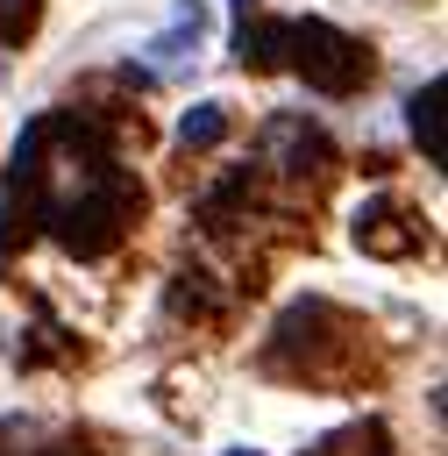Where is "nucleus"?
<instances>
[{
    "mask_svg": "<svg viewBox=\"0 0 448 456\" xmlns=\"http://www.w3.org/2000/svg\"><path fill=\"white\" fill-rule=\"evenodd\" d=\"M7 200H14L50 242H64L71 256H107V249L128 235V221L142 214L135 171L121 164L114 135H107L92 114H78V107L36 114V121L14 135Z\"/></svg>",
    "mask_w": 448,
    "mask_h": 456,
    "instance_id": "nucleus-1",
    "label": "nucleus"
},
{
    "mask_svg": "<svg viewBox=\"0 0 448 456\" xmlns=\"http://www.w3.org/2000/svg\"><path fill=\"white\" fill-rule=\"evenodd\" d=\"M284 64L313 93H356L370 78V50L334 21H284Z\"/></svg>",
    "mask_w": 448,
    "mask_h": 456,
    "instance_id": "nucleus-2",
    "label": "nucleus"
},
{
    "mask_svg": "<svg viewBox=\"0 0 448 456\" xmlns=\"http://www.w3.org/2000/svg\"><path fill=\"white\" fill-rule=\"evenodd\" d=\"M263 164L284 171V178H327L334 171V142L306 114H270L263 121Z\"/></svg>",
    "mask_w": 448,
    "mask_h": 456,
    "instance_id": "nucleus-3",
    "label": "nucleus"
},
{
    "mask_svg": "<svg viewBox=\"0 0 448 456\" xmlns=\"http://www.w3.org/2000/svg\"><path fill=\"white\" fill-rule=\"evenodd\" d=\"M356 242H363L370 256H412V249H420V221H412L405 207H391V200H370V207L356 214Z\"/></svg>",
    "mask_w": 448,
    "mask_h": 456,
    "instance_id": "nucleus-4",
    "label": "nucleus"
},
{
    "mask_svg": "<svg viewBox=\"0 0 448 456\" xmlns=\"http://www.w3.org/2000/svg\"><path fill=\"white\" fill-rule=\"evenodd\" d=\"M405 121H412V142L427 164H448V142H441V78H427L412 100H405Z\"/></svg>",
    "mask_w": 448,
    "mask_h": 456,
    "instance_id": "nucleus-5",
    "label": "nucleus"
},
{
    "mask_svg": "<svg viewBox=\"0 0 448 456\" xmlns=\"http://www.w3.org/2000/svg\"><path fill=\"white\" fill-rule=\"evenodd\" d=\"M199 28H206V7H199V0H178V14H171V28H164V36L149 43V57H156V64H171V57H185V50L199 43Z\"/></svg>",
    "mask_w": 448,
    "mask_h": 456,
    "instance_id": "nucleus-6",
    "label": "nucleus"
},
{
    "mask_svg": "<svg viewBox=\"0 0 448 456\" xmlns=\"http://www.w3.org/2000/svg\"><path fill=\"white\" fill-rule=\"evenodd\" d=\"M228 135V114H220V100H199V107H185V121H178V142L185 150H213Z\"/></svg>",
    "mask_w": 448,
    "mask_h": 456,
    "instance_id": "nucleus-7",
    "label": "nucleus"
},
{
    "mask_svg": "<svg viewBox=\"0 0 448 456\" xmlns=\"http://www.w3.org/2000/svg\"><path fill=\"white\" fill-rule=\"evenodd\" d=\"M306 456H391V449H384V428H377V420H363V428H341V435L313 442Z\"/></svg>",
    "mask_w": 448,
    "mask_h": 456,
    "instance_id": "nucleus-8",
    "label": "nucleus"
},
{
    "mask_svg": "<svg viewBox=\"0 0 448 456\" xmlns=\"http://www.w3.org/2000/svg\"><path fill=\"white\" fill-rule=\"evenodd\" d=\"M36 21H43V0H0V50L28 43V36H36Z\"/></svg>",
    "mask_w": 448,
    "mask_h": 456,
    "instance_id": "nucleus-9",
    "label": "nucleus"
},
{
    "mask_svg": "<svg viewBox=\"0 0 448 456\" xmlns=\"http://www.w3.org/2000/svg\"><path fill=\"white\" fill-rule=\"evenodd\" d=\"M14 456H92L78 435H57V442H43V449H14Z\"/></svg>",
    "mask_w": 448,
    "mask_h": 456,
    "instance_id": "nucleus-10",
    "label": "nucleus"
},
{
    "mask_svg": "<svg viewBox=\"0 0 448 456\" xmlns=\"http://www.w3.org/2000/svg\"><path fill=\"white\" fill-rule=\"evenodd\" d=\"M249 7H256V0H235V14H249Z\"/></svg>",
    "mask_w": 448,
    "mask_h": 456,
    "instance_id": "nucleus-11",
    "label": "nucleus"
},
{
    "mask_svg": "<svg viewBox=\"0 0 448 456\" xmlns=\"http://www.w3.org/2000/svg\"><path fill=\"white\" fill-rule=\"evenodd\" d=\"M228 456H256V449H228Z\"/></svg>",
    "mask_w": 448,
    "mask_h": 456,
    "instance_id": "nucleus-12",
    "label": "nucleus"
}]
</instances>
